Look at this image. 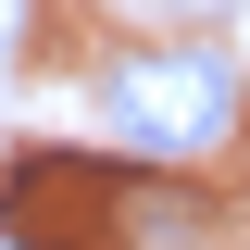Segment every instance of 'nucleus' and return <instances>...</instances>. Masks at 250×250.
Listing matches in <instances>:
<instances>
[{"mask_svg":"<svg viewBox=\"0 0 250 250\" xmlns=\"http://www.w3.org/2000/svg\"><path fill=\"white\" fill-rule=\"evenodd\" d=\"M100 113H113V138H138V150H163V163L225 150V138H238V62L225 50H125L113 75H100Z\"/></svg>","mask_w":250,"mask_h":250,"instance_id":"nucleus-1","label":"nucleus"},{"mask_svg":"<svg viewBox=\"0 0 250 250\" xmlns=\"http://www.w3.org/2000/svg\"><path fill=\"white\" fill-rule=\"evenodd\" d=\"M0 225H13V250H62V238H88V225H113V163H13V188H0Z\"/></svg>","mask_w":250,"mask_h":250,"instance_id":"nucleus-2","label":"nucleus"},{"mask_svg":"<svg viewBox=\"0 0 250 250\" xmlns=\"http://www.w3.org/2000/svg\"><path fill=\"white\" fill-rule=\"evenodd\" d=\"M25 38H38V0H0V62L25 50Z\"/></svg>","mask_w":250,"mask_h":250,"instance_id":"nucleus-3","label":"nucleus"},{"mask_svg":"<svg viewBox=\"0 0 250 250\" xmlns=\"http://www.w3.org/2000/svg\"><path fill=\"white\" fill-rule=\"evenodd\" d=\"M0 250H13V225H0Z\"/></svg>","mask_w":250,"mask_h":250,"instance_id":"nucleus-4","label":"nucleus"}]
</instances>
